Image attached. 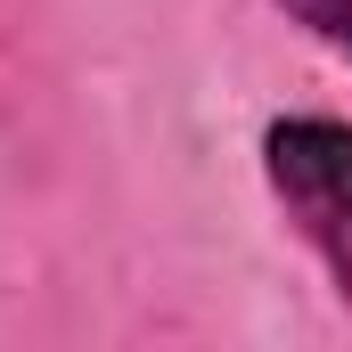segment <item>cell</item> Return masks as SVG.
Segmentation results:
<instances>
[{
  "label": "cell",
  "mask_w": 352,
  "mask_h": 352,
  "mask_svg": "<svg viewBox=\"0 0 352 352\" xmlns=\"http://www.w3.org/2000/svg\"><path fill=\"white\" fill-rule=\"evenodd\" d=\"M287 25H303L311 41H328L336 58H352V0H270Z\"/></svg>",
  "instance_id": "7a4b0ae2"
},
{
  "label": "cell",
  "mask_w": 352,
  "mask_h": 352,
  "mask_svg": "<svg viewBox=\"0 0 352 352\" xmlns=\"http://www.w3.org/2000/svg\"><path fill=\"white\" fill-rule=\"evenodd\" d=\"M263 180L295 238L328 263L336 303L352 320V123L336 115H270L263 123Z\"/></svg>",
  "instance_id": "6da1fadb"
}]
</instances>
